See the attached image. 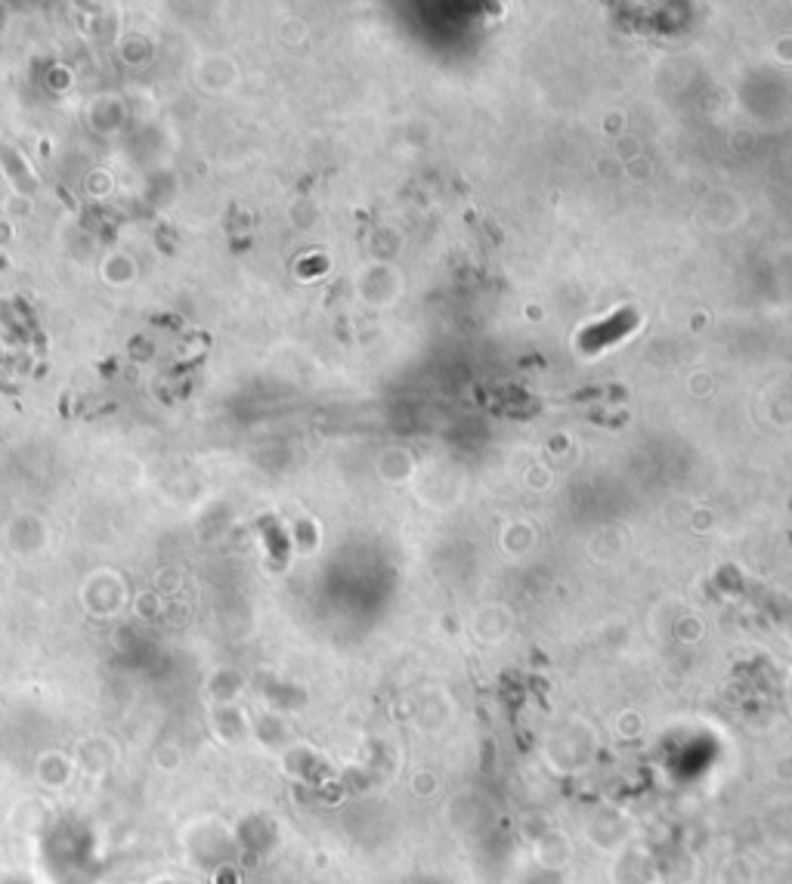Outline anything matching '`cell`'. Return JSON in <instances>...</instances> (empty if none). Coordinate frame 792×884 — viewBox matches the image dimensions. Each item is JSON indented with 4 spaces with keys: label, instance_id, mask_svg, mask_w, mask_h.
I'll return each mask as SVG.
<instances>
[{
    "label": "cell",
    "instance_id": "1",
    "mask_svg": "<svg viewBox=\"0 0 792 884\" xmlns=\"http://www.w3.org/2000/svg\"><path fill=\"white\" fill-rule=\"evenodd\" d=\"M632 325H635V313H632V309H622V313H616L610 322H601V325H595V328H588L586 335L579 338V347H582L586 353H595V350H601V347H607V343L625 338V331H629Z\"/></svg>",
    "mask_w": 792,
    "mask_h": 884
}]
</instances>
